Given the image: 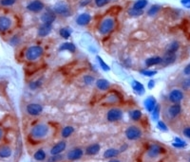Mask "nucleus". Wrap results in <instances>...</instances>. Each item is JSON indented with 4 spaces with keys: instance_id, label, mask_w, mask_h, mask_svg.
Listing matches in <instances>:
<instances>
[{
    "instance_id": "46",
    "label": "nucleus",
    "mask_w": 190,
    "mask_h": 162,
    "mask_svg": "<svg viewBox=\"0 0 190 162\" xmlns=\"http://www.w3.org/2000/svg\"><path fill=\"white\" fill-rule=\"evenodd\" d=\"M155 83H156L155 81L150 80V81H148V83H147V87H148V89H152L154 86H155Z\"/></svg>"
},
{
    "instance_id": "33",
    "label": "nucleus",
    "mask_w": 190,
    "mask_h": 162,
    "mask_svg": "<svg viewBox=\"0 0 190 162\" xmlns=\"http://www.w3.org/2000/svg\"><path fill=\"white\" fill-rule=\"evenodd\" d=\"M128 15L131 16V17H139V16L142 15L144 12H143V11L136 10V9H134V8L132 7V8H130V9L128 10Z\"/></svg>"
},
{
    "instance_id": "37",
    "label": "nucleus",
    "mask_w": 190,
    "mask_h": 162,
    "mask_svg": "<svg viewBox=\"0 0 190 162\" xmlns=\"http://www.w3.org/2000/svg\"><path fill=\"white\" fill-rule=\"evenodd\" d=\"M140 73L145 76V77H153L157 74V70H148V69H143L140 70Z\"/></svg>"
},
{
    "instance_id": "2",
    "label": "nucleus",
    "mask_w": 190,
    "mask_h": 162,
    "mask_svg": "<svg viewBox=\"0 0 190 162\" xmlns=\"http://www.w3.org/2000/svg\"><path fill=\"white\" fill-rule=\"evenodd\" d=\"M44 54V49L40 46H32L26 50V59L28 61H36Z\"/></svg>"
},
{
    "instance_id": "52",
    "label": "nucleus",
    "mask_w": 190,
    "mask_h": 162,
    "mask_svg": "<svg viewBox=\"0 0 190 162\" xmlns=\"http://www.w3.org/2000/svg\"><path fill=\"white\" fill-rule=\"evenodd\" d=\"M2 135H3V132H2L1 128H0V138H2Z\"/></svg>"
},
{
    "instance_id": "18",
    "label": "nucleus",
    "mask_w": 190,
    "mask_h": 162,
    "mask_svg": "<svg viewBox=\"0 0 190 162\" xmlns=\"http://www.w3.org/2000/svg\"><path fill=\"white\" fill-rule=\"evenodd\" d=\"M52 30V25H48V24H43L42 26L39 27L37 34L39 37H46L47 35H48L51 33Z\"/></svg>"
},
{
    "instance_id": "41",
    "label": "nucleus",
    "mask_w": 190,
    "mask_h": 162,
    "mask_svg": "<svg viewBox=\"0 0 190 162\" xmlns=\"http://www.w3.org/2000/svg\"><path fill=\"white\" fill-rule=\"evenodd\" d=\"M15 1L16 0H1V1H0V4H1L2 6L9 7V6H12L15 3Z\"/></svg>"
},
{
    "instance_id": "51",
    "label": "nucleus",
    "mask_w": 190,
    "mask_h": 162,
    "mask_svg": "<svg viewBox=\"0 0 190 162\" xmlns=\"http://www.w3.org/2000/svg\"><path fill=\"white\" fill-rule=\"evenodd\" d=\"M108 162H121L120 160H117V159H110Z\"/></svg>"
},
{
    "instance_id": "47",
    "label": "nucleus",
    "mask_w": 190,
    "mask_h": 162,
    "mask_svg": "<svg viewBox=\"0 0 190 162\" xmlns=\"http://www.w3.org/2000/svg\"><path fill=\"white\" fill-rule=\"evenodd\" d=\"M91 0H80V6L81 7H86L87 5H88L90 3Z\"/></svg>"
},
{
    "instance_id": "13",
    "label": "nucleus",
    "mask_w": 190,
    "mask_h": 162,
    "mask_svg": "<svg viewBox=\"0 0 190 162\" xmlns=\"http://www.w3.org/2000/svg\"><path fill=\"white\" fill-rule=\"evenodd\" d=\"M90 21H91V16H90L89 13L84 12V13H81L80 15L77 16L76 24L78 26H87L88 24L90 23Z\"/></svg>"
},
{
    "instance_id": "38",
    "label": "nucleus",
    "mask_w": 190,
    "mask_h": 162,
    "mask_svg": "<svg viewBox=\"0 0 190 162\" xmlns=\"http://www.w3.org/2000/svg\"><path fill=\"white\" fill-rule=\"evenodd\" d=\"M42 83H43V79L40 78V79H38L37 81H34V82L31 83H30V88H31L32 90L37 89V88H39V87L42 86Z\"/></svg>"
},
{
    "instance_id": "20",
    "label": "nucleus",
    "mask_w": 190,
    "mask_h": 162,
    "mask_svg": "<svg viewBox=\"0 0 190 162\" xmlns=\"http://www.w3.org/2000/svg\"><path fill=\"white\" fill-rule=\"evenodd\" d=\"M182 111V107L180 103H175L168 108V115L170 118H176Z\"/></svg>"
},
{
    "instance_id": "30",
    "label": "nucleus",
    "mask_w": 190,
    "mask_h": 162,
    "mask_svg": "<svg viewBox=\"0 0 190 162\" xmlns=\"http://www.w3.org/2000/svg\"><path fill=\"white\" fill-rule=\"evenodd\" d=\"M129 116L131 118V119H133V121H139V119L142 118V111L139 110V109H135V110H132L130 111L129 113Z\"/></svg>"
},
{
    "instance_id": "44",
    "label": "nucleus",
    "mask_w": 190,
    "mask_h": 162,
    "mask_svg": "<svg viewBox=\"0 0 190 162\" xmlns=\"http://www.w3.org/2000/svg\"><path fill=\"white\" fill-rule=\"evenodd\" d=\"M158 128L160 129V130H162V131H167V126H166V124L164 122H158Z\"/></svg>"
},
{
    "instance_id": "9",
    "label": "nucleus",
    "mask_w": 190,
    "mask_h": 162,
    "mask_svg": "<svg viewBox=\"0 0 190 162\" xmlns=\"http://www.w3.org/2000/svg\"><path fill=\"white\" fill-rule=\"evenodd\" d=\"M27 9L32 12H39L44 9V3L40 0H33L27 6Z\"/></svg>"
},
{
    "instance_id": "53",
    "label": "nucleus",
    "mask_w": 190,
    "mask_h": 162,
    "mask_svg": "<svg viewBox=\"0 0 190 162\" xmlns=\"http://www.w3.org/2000/svg\"><path fill=\"white\" fill-rule=\"evenodd\" d=\"M189 162H190V159H189Z\"/></svg>"
},
{
    "instance_id": "3",
    "label": "nucleus",
    "mask_w": 190,
    "mask_h": 162,
    "mask_svg": "<svg viewBox=\"0 0 190 162\" xmlns=\"http://www.w3.org/2000/svg\"><path fill=\"white\" fill-rule=\"evenodd\" d=\"M48 133V126L45 123L36 124L31 131V135L34 138H43Z\"/></svg>"
},
{
    "instance_id": "35",
    "label": "nucleus",
    "mask_w": 190,
    "mask_h": 162,
    "mask_svg": "<svg viewBox=\"0 0 190 162\" xmlns=\"http://www.w3.org/2000/svg\"><path fill=\"white\" fill-rule=\"evenodd\" d=\"M97 61H98V63H99V65H100V66H101V68L104 70V71H109L110 70V67L108 66V65L107 64V63H105L100 56H97Z\"/></svg>"
},
{
    "instance_id": "27",
    "label": "nucleus",
    "mask_w": 190,
    "mask_h": 162,
    "mask_svg": "<svg viewBox=\"0 0 190 162\" xmlns=\"http://www.w3.org/2000/svg\"><path fill=\"white\" fill-rule=\"evenodd\" d=\"M147 4H148V1H147V0H137V1L133 4V8L136 10L143 11L147 6Z\"/></svg>"
},
{
    "instance_id": "7",
    "label": "nucleus",
    "mask_w": 190,
    "mask_h": 162,
    "mask_svg": "<svg viewBox=\"0 0 190 162\" xmlns=\"http://www.w3.org/2000/svg\"><path fill=\"white\" fill-rule=\"evenodd\" d=\"M55 18H56L55 12L51 10H47L41 15V21L43 22V24H48V25H52Z\"/></svg>"
},
{
    "instance_id": "42",
    "label": "nucleus",
    "mask_w": 190,
    "mask_h": 162,
    "mask_svg": "<svg viewBox=\"0 0 190 162\" xmlns=\"http://www.w3.org/2000/svg\"><path fill=\"white\" fill-rule=\"evenodd\" d=\"M109 1L110 0H95V4H96L97 7L101 8V7H104V6L107 5Z\"/></svg>"
},
{
    "instance_id": "43",
    "label": "nucleus",
    "mask_w": 190,
    "mask_h": 162,
    "mask_svg": "<svg viewBox=\"0 0 190 162\" xmlns=\"http://www.w3.org/2000/svg\"><path fill=\"white\" fill-rule=\"evenodd\" d=\"M62 156L61 154H54V156H52L48 159V162H57V161H60L62 159Z\"/></svg>"
},
{
    "instance_id": "39",
    "label": "nucleus",
    "mask_w": 190,
    "mask_h": 162,
    "mask_svg": "<svg viewBox=\"0 0 190 162\" xmlns=\"http://www.w3.org/2000/svg\"><path fill=\"white\" fill-rule=\"evenodd\" d=\"M83 80H84V82H85L86 84H88V86H90V84H92L95 82L94 77L91 76V75H88V74L86 75V76H84Z\"/></svg>"
},
{
    "instance_id": "36",
    "label": "nucleus",
    "mask_w": 190,
    "mask_h": 162,
    "mask_svg": "<svg viewBox=\"0 0 190 162\" xmlns=\"http://www.w3.org/2000/svg\"><path fill=\"white\" fill-rule=\"evenodd\" d=\"M173 146L176 148H185L186 146V142L179 138H175V141L173 142Z\"/></svg>"
},
{
    "instance_id": "12",
    "label": "nucleus",
    "mask_w": 190,
    "mask_h": 162,
    "mask_svg": "<svg viewBox=\"0 0 190 162\" xmlns=\"http://www.w3.org/2000/svg\"><path fill=\"white\" fill-rule=\"evenodd\" d=\"M182 99H184V94L179 89L172 90L169 94V101L173 103H180Z\"/></svg>"
},
{
    "instance_id": "16",
    "label": "nucleus",
    "mask_w": 190,
    "mask_h": 162,
    "mask_svg": "<svg viewBox=\"0 0 190 162\" xmlns=\"http://www.w3.org/2000/svg\"><path fill=\"white\" fill-rule=\"evenodd\" d=\"M12 25V20L7 16H0V31H7Z\"/></svg>"
},
{
    "instance_id": "49",
    "label": "nucleus",
    "mask_w": 190,
    "mask_h": 162,
    "mask_svg": "<svg viewBox=\"0 0 190 162\" xmlns=\"http://www.w3.org/2000/svg\"><path fill=\"white\" fill-rule=\"evenodd\" d=\"M181 3L185 7H186V8L190 9V0H182Z\"/></svg>"
},
{
    "instance_id": "17",
    "label": "nucleus",
    "mask_w": 190,
    "mask_h": 162,
    "mask_svg": "<svg viewBox=\"0 0 190 162\" xmlns=\"http://www.w3.org/2000/svg\"><path fill=\"white\" fill-rule=\"evenodd\" d=\"M131 86H132L133 91H134V92H136L138 95H143L145 92V89L144 84L142 83H140L139 81H137V80H133L132 81Z\"/></svg>"
},
{
    "instance_id": "26",
    "label": "nucleus",
    "mask_w": 190,
    "mask_h": 162,
    "mask_svg": "<svg viewBox=\"0 0 190 162\" xmlns=\"http://www.w3.org/2000/svg\"><path fill=\"white\" fill-rule=\"evenodd\" d=\"M120 151H118L117 149H114V148H109V149L105 150L104 153V157L105 158H112L117 157Z\"/></svg>"
},
{
    "instance_id": "50",
    "label": "nucleus",
    "mask_w": 190,
    "mask_h": 162,
    "mask_svg": "<svg viewBox=\"0 0 190 162\" xmlns=\"http://www.w3.org/2000/svg\"><path fill=\"white\" fill-rule=\"evenodd\" d=\"M184 73H185V75H187V76H190V64H188V65L185 67V69H184Z\"/></svg>"
},
{
    "instance_id": "15",
    "label": "nucleus",
    "mask_w": 190,
    "mask_h": 162,
    "mask_svg": "<svg viewBox=\"0 0 190 162\" xmlns=\"http://www.w3.org/2000/svg\"><path fill=\"white\" fill-rule=\"evenodd\" d=\"M144 104H145V107L146 111L152 112L154 110V108H155V106L157 105V101L153 96H149L148 98H146L145 100Z\"/></svg>"
},
{
    "instance_id": "10",
    "label": "nucleus",
    "mask_w": 190,
    "mask_h": 162,
    "mask_svg": "<svg viewBox=\"0 0 190 162\" xmlns=\"http://www.w3.org/2000/svg\"><path fill=\"white\" fill-rule=\"evenodd\" d=\"M163 153H165V148L161 147L158 144L151 145L148 148V150H147V154H148V156L150 157H156L160 156V154H163Z\"/></svg>"
},
{
    "instance_id": "29",
    "label": "nucleus",
    "mask_w": 190,
    "mask_h": 162,
    "mask_svg": "<svg viewBox=\"0 0 190 162\" xmlns=\"http://www.w3.org/2000/svg\"><path fill=\"white\" fill-rule=\"evenodd\" d=\"M11 154H12L11 148L7 147V146L0 148V157L1 158H7V157H11Z\"/></svg>"
},
{
    "instance_id": "21",
    "label": "nucleus",
    "mask_w": 190,
    "mask_h": 162,
    "mask_svg": "<svg viewBox=\"0 0 190 162\" xmlns=\"http://www.w3.org/2000/svg\"><path fill=\"white\" fill-rule=\"evenodd\" d=\"M95 84H96V87L102 91H105L110 87V83L107 79H98L96 80Z\"/></svg>"
},
{
    "instance_id": "25",
    "label": "nucleus",
    "mask_w": 190,
    "mask_h": 162,
    "mask_svg": "<svg viewBox=\"0 0 190 162\" xmlns=\"http://www.w3.org/2000/svg\"><path fill=\"white\" fill-rule=\"evenodd\" d=\"M180 47V45L178 42H172V43H170L169 45L167 46L166 47V52L165 54H175L176 51L178 50Z\"/></svg>"
},
{
    "instance_id": "14",
    "label": "nucleus",
    "mask_w": 190,
    "mask_h": 162,
    "mask_svg": "<svg viewBox=\"0 0 190 162\" xmlns=\"http://www.w3.org/2000/svg\"><path fill=\"white\" fill-rule=\"evenodd\" d=\"M67 143L66 141H60L58 143H56L51 150V154L54 156V154H61L62 152H64L66 150Z\"/></svg>"
},
{
    "instance_id": "34",
    "label": "nucleus",
    "mask_w": 190,
    "mask_h": 162,
    "mask_svg": "<svg viewBox=\"0 0 190 162\" xmlns=\"http://www.w3.org/2000/svg\"><path fill=\"white\" fill-rule=\"evenodd\" d=\"M160 9H161V7H160L159 5H153V6L150 7L149 10L147 11V15H148L149 16H154V15H156L157 13L159 12Z\"/></svg>"
},
{
    "instance_id": "22",
    "label": "nucleus",
    "mask_w": 190,
    "mask_h": 162,
    "mask_svg": "<svg viewBox=\"0 0 190 162\" xmlns=\"http://www.w3.org/2000/svg\"><path fill=\"white\" fill-rule=\"evenodd\" d=\"M176 61V55L175 54H165V56H164L162 58V63L161 65L164 66H167Z\"/></svg>"
},
{
    "instance_id": "6",
    "label": "nucleus",
    "mask_w": 190,
    "mask_h": 162,
    "mask_svg": "<svg viewBox=\"0 0 190 162\" xmlns=\"http://www.w3.org/2000/svg\"><path fill=\"white\" fill-rule=\"evenodd\" d=\"M107 118H108V121L110 122H118V121H120V119H122L123 112H122L121 109H119V108H111L108 112Z\"/></svg>"
},
{
    "instance_id": "4",
    "label": "nucleus",
    "mask_w": 190,
    "mask_h": 162,
    "mask_svg": "<svg viewBox=\"0 0 190 162\" xmlns=\"http://www.w3.org/2000/svg\"><path fill=\"white\" fill-rule=\"evenodd\" d=\"M53 11L55 12V15H58L64 17H68L72 15V11H70L69 6L65 2L56 3L53 8Z\"/></svg>"
},
{
    "instance_id": "1",
    "label": "nucleus",
    "mask_w": 190,
    "mask_h": 162,
    "mask_svg": "<svg viewBox=\"0 0 190 162\" xmlns=\"http://www.w3.org/2000/svg\"><path fill=\"white\" fill-rule=\"evenodd\" d=\"M115 27V20L112 17H107L101 21V23L98 27V31L102 35H105L110 33L114 30Z\"/></svg>"
},
{
    "instance_id": "24",
    "label": "nucleus",
    "mask_w": 190,
    "mask_h": 162,
    "mask_svg": "<svg viewBox=\"0 0 190 162\" xmlns=\"http://www.w3.org/2000/svg\"><path fill=\"white\" fill-rule=\"evenodd\" d=\"M60 51H69V52H75L76 51V47L73 43H69V42H66V43H63L60 47H59Z\"/></svg>"
},
{
    "instance_id": "40",
    "label": "nucleus",
    "mask_w": 190,
    "mask_h": 162,
    "mask_svg": "<svg viewBox=\"0 0 190 162\" xmlns=\"http://www.w3.org/2000/svg\"><path fill=\"white\" fill-rule=\"evenodd\" d=\"M151 113H152V118H153L154 121H158L159 116H160V106L158 104L156 105L155 108H154V110L151 112Z\"/></svg>"
},
{
    "instance_id": "11",
    "label": "nucleus",
    "mask_w": 190,
    "mask_h": 162,
    "mask_svg": "<svg viewBox=\"0 0 190 162\" xmlns=\"http://www.w3.org/2000/svg\"><path fill=\"white\" fill-rule=\"evenodd\" d=\"M83 154H84V152L82 149H80V148H74V149L70 150L68 153L67 157L70 161H75V160L80 159L83 157Z\"/></svg>"
},
{
    "instance_id": "32",
    "label": "nucleus",
    "mask_w": 190,
    "mask_h": 162,
    "mask_svg": "<svg viewBox=\"0 0 190 162\" xmlns=\"http://www.w3.org/2000/svg\"><path fill=\"white\" fill-rule=\"evenodd\" d=\"M73 132H74V129H73L72 126H66V127L62 130V137L63 138H68Z\"/></svg>"
},
{
    "instance_id": "23",
    "label": "nucleus",
    "mask_w": 190,
    "mask_h": 162,
    "mask_svg": "<svg viewBox=\"0 0 190 162\" xmlns=\"http://www.w3.org/2000/svg\"><path fill=\"white\" fill-rule=\"evenodd\" d=\"M162 63V58L160 56H153V57H149L147 58L145 62V64L146 66H156V65H161Z\"/></svg>"
},
{
    "instance_id": "48",
    "label": "nucleus",
    "mask_w": 190,
    "mask_h": 162,
    "mask_svg": "<svg viewBox=\"0 0 190 162\" xmlns=\"http://www.w3.org/2000/svg\"><path fill=\"white\" fill-rule=\"evenodd\" d=\"M184 135L186 138H190V127H186V128L184 129Z\"/></svg>"
},
{
    "instance_id": "5",
    "label": "nucleus",
    "mask_w": 190,
    "mask_h": 162,
    "mask_svg": "<svg viewBox=\"0 0 190 162\" xmlns=\"http://www.w3.org/2000/svg\"><path fill=\"white\" fill-rule=\"evenodd\" d=\"M125 137L129 140H137L142 137V131L137 126H129V127L125 130Z\"/></svg>"
},
{
    "instance_id": "28",
    "label": "nucleus",
    "mask_w": 190,
    "mask_h": 162,
    "mask_svg": "<svg viewBox=\"0 0 190 162\" xmlns=\"http://www.w3.org/2000/svg\"><path fill=\"white\" fill-rule=\"evenodd\" d=\"M33 157L37 161H43L46 159L47 156H46V153L43 149H39L38 151L35 152V154H33Z\"/></svg>"
},
{
    "instance_id": "45",
    "label": "nucleus",
    "mask_w": 190,
    "mask_h": 162,
    "mask_svg": "<svg viewBox=\"0 0 190 162\" xmlns=\"http://www.w3.org/2000/svg\"><path fill=\"white\" fill-rule=\"evenodd\" d=\"M182 87L185 89L190 88V78H187L184 81V83H182Z\"/></svg>"
},
{
    "instance_id": "8",
    "label": "nucleus",
    "mask_w": 190,
    "mask_h": 162,
    "mask_svg": "<svg viewBox=\"0 0 190 162\" xmlns=\"http://www.w3.org/2000/svg\"><path fill=\"white\" fill-rule=\"evenodd\" d=\"M42 111H43V107L38 103H30L27 106V112L31 116H38L42 113Z\"/></svg>"
},
{
    "instance_id": "31",
    "label": "nucleus",
    "mask_w": 190,
    "mask_h": 162,
    "mask_svg": "<svg viewBox=\"0 0 190 162\" xmlns=\"http://www.w3.org/2000/svg\"><path fill=\"white\" fill-rule=\"evenodd\" d=\"M59 34L62 38L68 39L70 37V35H72V31L68 30V28H62L59 31Z\"/></svg>"
},
{
    "instance_id": "19",
    "label": "nucleus",
    "mask_w": 190,
    "mask_h": 162,
    "mask_svg": "<svg viewBox=\"0 0 190 162\" xmlns=\"http://www.w3.org/2000/svg\"><path fill=\"white\" fill-rule=\"evenodd\" d=\"M100 150H101V147L98 143L91 144V145L87 147L86 154L87 156H96V154L100 152Z\"/></svg>"
}]
</instances>
